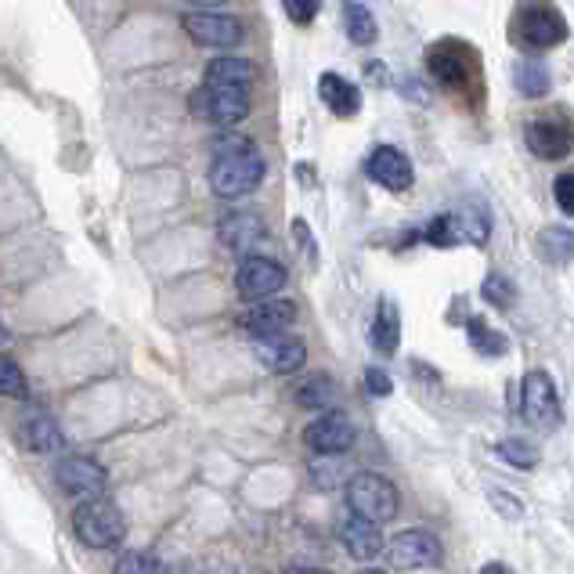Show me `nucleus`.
<instances>
[{"mask_svg":"<svg viewBox=\"0 0 574 574\" xmlns=\"http://www.w3.org/2000/svg\"><path fill=\"white\" fill-rule=\"evenodd\" d=\"M55 480L65 495L87 502V499H101L105 485H109V474H105V466L91 459V455H62V459L55 463Z\"/></svg>","mask_w":574,"mask_h":574,"instance_id":"nucleus-10","label":"nucleus"},{"mask_svg":"<svg viewBox=\"0 0 574 574\" xmlns=\"http://www.w3.org/2000/svg\"><path fill=\"white\" fill-rule=\"evenodd\" d=\"M112 574H170V567L156 553H148V549H127L116 560Z\"/></svg>","mask_w":574,"mask_h":574,"instance_id":"nucleus-27","label":"nucleus"},{"mask_svg":"<svg viewBox=\"0 0 574 574\" xmlns=\"http://www.w3.org/2000/svg\"><path fill=\"white\" fill-rule=\"evenodd\" d=\"M553 199L567 217H574V174H560L553 184Z\"/></svg>","mask_w":574,"mask_h":574,"instance_id":"nucleus-33","label":"nucleus"},{"mask_svg":"<svg viewBox=\"0 0 574 574\" xmlns=\"http://www.w3.org/2000/svg\"><path fill=\"white\" fill-rule=\"evenodd\" d=\"M386 557H391V567L397 571H427V567H441L444 549H441V538L427 531V527H408V531L394 535Z\"/></svg>","mask_w":574,"mask_h":574,"instance_id":"nucleus-9","label":"nucleus"},{"mask_svg":"<svg viewBox=\"0 0 574 574\" xmlns=\"http://www.w3.org/2000/svg\"><path fill=\"white\" fill-rule=\"evenodd\" d=\"M380 527L383 524L366 521V517H358V513H350V517L339 524V542H344V549L358 560V564H369V560H376L383 549H386Z\"/></svg>","mask_w":574,"mask_h":574,"instance_id":"nucleus-18","label":"nucleus"},{"mask_svg":"<svg viewBox=\"0 0 574 574\" xmlns=\"http://www.w3.org/2000/svg\"><path fill=\"white\" fill-rule=\"evenodd\" d=\"M466 336H470V347L477 350V355H485V358H502L510 350V339L491 330V325H485L480 319L466 322Z\"/></svg>","mask_w":574,"mask_h":574,"instance_id":"nucleus-26","label":"nucleus"},{"mask_svg":"<svg viewBox=\"0 0 574 574\" xmlns=\"http://www.w3.org/2000/svg\"><path fill=\"white\" fill-rule=\"evenodd\" d=\"M264 236H267L264 220L256 214H250V210H231V214L220 217V225H217L220 246L231 250V253H242V256H250Z\"/></svg>","mask_w":574,"mask_h":574,"instance_id":"nucleus-16","label":"nucleus"},{"mask_svg":"<svg viewBox=\"0 0 574 574\" xmlns=\"http://www.w3.org/2000/svg\"><path fill=\"white\" fill-rule=\"evenodd\" d=\"M347 506L350 513H358V517L386 524L397 517V510H402V495H397L394 480L386 474L361 470L347 480Z\"/></svg>","mask_w":574,"mask_h":574,"instance_id":"nucleus-4","label":"nucleus"},{"mask_svg":"<svg viewBox=\"0 0 574 574\" xmlns=\"http://www.w3.org/2000/svg\"><path fill=\"white\" fill-rule=\"evenodd\" d=\"M264 181V156L250 137L236 131L214 137V163H210V192L220 199H242Z\"/></svg>","mask_w":574,"mask_h":574,"instance_id":"nucleus-2","label":"nucleus"},{"mask_svg":"<svg viewBox=\"0 0 574 574\" xmlns=\"http://www.w3.org/2000/svg\"><path fill=\"white\" fill-rule=\"evenodd\" d=\"M524 142L538 159H564L574 148V134L557 116H535V120H527L524 127Z\"/></svg>","mask_w":574,"mask_h":574,"instance_id":"nucleus-15","label":"nucleus"},{"mask_svg":"<svg viewBox=\"0 0 574 574\" xmlns=\"http://www.w3.org/2000/svg\"><path fill=\"white\" fill-rule=\"evenodd\" d=\"M283 8L297 26H308V22H314V15H319V0H283Z\"/></svg>","mask_w":574,"mask_h":574,"instance_id":"nucleus-32","label":"nucleus"},{"mask_svg":"<svg viewBox=\"0 0 574 574\" xmlns=\"http://www.w3.org/2000/svg\"><path fill=\"white\" fill-rule=\"evenodd\" d=\"M297 322V303L292 300H256L253 308L239 314V330L250 339L283 336Z\"/></svg>","mask_w":574,"mask_h":574,"instance_id":"nucleus-13","label":"nucleus"},{"mask_svg":"<svg viewBox=\"0 0 574 574\" xmlns=\"http://www.w3.org/2000/svg\"><path fill=\"white\" fill-rule=\"evenodd\" d=\"M567 22L553 0H517L510 19V40L524 51H549L564 44Z\"/></svg>","mask_w":574,"mask_h":574,"instance_id":"nucleus-3","label":"nucleus"},{"mask_svg":"<svg viewBox=\"0 0 574 574\" xmlns=\"http://www.w3.org/2000/svg\"><path fill=\"white\" fill-rule=\"evenodd\" d=\"M256 358L272 372H278V376H292V372L308 366V347H303V339L283 333V336L256 339Z\"/></svg>","mask_w":574,"mask_h":574,"instance_id":"nucleus-17","label":"nucleus"},{"mask_svg":"<svg viewBox=\"0 0 574 574\" xmlns=\"http://www.w3.org/2000/svg\"><path fill=\"white\" fill-rule=\"evenodd\" d=\"M319 95L333 116H358V109H361V91L339 73H325L319 80Z\"/></svg>","mask_w":574,"mask_h":574,"instance_id":"nucleus-22","label":"nucleus"},{"mask_svg":"<svg viewBox=\"0 0 574 574\" xmlns=\"http://www.w3.org/2000/svg\"><path fill=\"white\" fill-rule=\"evenodd\" d=\"M538 253L546 256L549 264H571L574 261V231L571 228H542L538 231Z\"/></svg>","mask_w":574,"mask_h":574,"instance_id":"nucleus-24","label":"nucleus"},{"mask_svg":"<svg viewBox=\"0 0 574 574\" xmlns=\"http://www.w3.org/2000/svg\"><path fill=\"white\" fill-rule=\"evenodd\" d=\"M355 438H358L355 423H350V416L339 412V408L319 412L314 423L303 427V444H308L314 455H330V459H339V455L355 449Z\"/></svg>","mask_w":574,"mask_h":574,"instance_id":"nucleus-8","label":"nucleus"},{"mask_svg":"<svg viewBox=\"0 0 574 574\" xmlns=\"http://www.w3.org/2000/svg\"><path fill=\"white\" fill-rule=\"evenodd\" d=\"M366 391H369L372 397H391V394H394V380L386 376L383 369H369V372H366Z\"/></svg>","mask_w":574,"mask_h":574,"instance_id":"nucleus-34","label":"nucleus"},{"mask_svg":"<svg viewBox=\"0 0 574 574\" xmlns=\"http://www.w3.org/2000/svg\"><path fill=\"white\" fill-rule=\"evenodd\" d=\"M466 58H470V51H466L463 44H438L433 51H427V65L444 87L463 91L466 80H470V65H466Z\"/></svg>","mask_w":574,"mask_h":574,"instance_id":"nucleus-19","label":"nucleus"},{"mask_svg":"<svg viewBox=\"0 0 574 574\" xmlns=\"http://www.w3.org/2000/svg\"><path fill=\"white\" fill-rule=\"evenodd\" d=\"M0 394L4 397H26L29 394L26 372L19 369V361L11 355H4V361H0Z\"/></svg>","mask_w":574,"mask_h":574,"instance_id":"nucleus-31","label":"nucleus"},{"mask_svg":"<svg viewBox=\"0 0 574 574\" xmlns=\"http://www.w3.org/2000/svg\"><path fill=\"white\" fill-rule=\"evenodd\" d=\"M184 4H192V8H220V4H228V0H184Z\"/></svg>","mask_w":574,"mask_h":574,"instance_id":"nucleus-37","label":"nucleus"},{"mask_svg":"<svg viewBox=\"0 0 574 574\" xmlns=\"http://www.w3.org/2000/svg\"><path fill=\"white\" fill-rule=\"evenodd\" d=\"M347 37L355 44L376 40V19H372V11L366 4H358V0H350L347 4Z\"/></svg>","mask_w":574,"mask_h":574,"instance_id":"nucleus-29","label":"nucleus"},{"mask_svg":"<svg viewBox=\"0 0 574 574\" xmlns=\"http://www.w3.org/2000/svg\"><path fill=\"white\" fill-rule=\"evenodd\" d=\"M203 574H236L231 567H210V571H203Z\"/></svg>","mask_w":574,"mask_h":574,"instance_id":"nucleus-39","label":"nucleus"},{"mask_svg":"<svg viewBox=\"0 0 574 574\" xmlns=\"http://www.w3.org/2000/svg\"><path fill=\"white\" fill-rule=\"evenodd\" d=\"M358 574H386V571H376V567H366V571H358Z\"/></svg>","mask_w":574,"mask_h":574,"instance_id":"nucleus-40","label":"nucleus"},{"mask_svg":"<svg viewBox=\"0 0 574 574\" xmlns=\"http://www.w3.org/2000/svg\"><path fill=\"white\" fill-rule=\"evenodd\" d=\"M513 84H517L524 98H542L549 95L553 80H549V69L542 62H517V69H513Z\"/></svg>","mask_w":574,"mask_h":574,"instance_id":"nucleus-25","label":"nucleus"},{"mask_svg":"<svg viewBox=\"0 0 574 574\" xmlns=\"http://www.w3.org/2000/svg\"><path fill=\"white\" fill-rule=\"evenodd\" d=\"M283 574H330V571H319V567H286Z\"/></svg>","mask_w":574,"mask_h":574,"instance_id":"nucleus-38","label":"nucleus"},{"mask_svg":"<svg viewBox=\"0 0 574 574\" xmlns=\"http://www.w3.org/2000/svg\"><path fill=\"white\" fill-rule=\"evenodd\" d=\"M480 297H485L491 308H499V311H506L510 303H513V297H517V289H513V283L506 275H499V272H491L488 278H485V286H480Z\"/></svg>","mask_w":574,"mask_h":574,"instance_id":"nucleus-30","label":"nucleus"},{"mask_svg":"<svg viewBox=\"0 0 574 574\" xmlns=\"http://www.w3.org/2000/svg\"><path fill=\"white\" fill-rule=\"evenodd\" d=\"M250 105H253V62L239 55L214 58L206 65L203 87H195L189 98L192 116L220 127V131H231L236 123H242L250 116Z\"/></svg>","mask_w":574,"mask_h":574,"instance_id":"nucleus-1","label":"nucleus"},{"mask_svg":"<svg viewBox=\"0 0 574 574\" xmlns=\"http://www.w3.org/2000/svg\"><path fill=\"white\" fill-rule=\"evenodd\" d=\"M19 438H22V444H26L33 455H55V452L65 449V433H62V427H58L51 416L22 419Z\"/></svg>","mask_w":574,"mask_h":574,"instance_id":"nucleus-21","label":"nucleus"},{"mask_svg":"<svg viewBox=\"0 0 574 574\" xmlns=\"http://www.w3.org/2000/svg\"><path fill=\"white\" fill-rule=\"evenodd\" d=\"M521 416L524 423H531L535 430H557L564 423V408H560L557 383L549 372L531 369L521 383Z\"/></svg>","mask_w":574,"mask_h":574,"instance_id":"nucleus-7","label":"nucleus"},{"mask_svg":"<svg viewBox=\"0 0 574 574\" xmlns=\"http://www.w3.org/2000/svg\"><path fill=\"white\" fill-rule=\"evenodd\" d=\"M495 452H499V459H502V463L517 466V470H535V466H538V452H535V444H531V441H524V438H502V441L495 444Z\"/></svg>","mask_w":574,"mask_h":574,"instance_id":"nucleus-28","label":"nucleus"},{"mask_svg":"<svg viewBox=\"0 0 574 574\" xmlns=\"http://www.w3.org/2000/svg\"><path fill=\"white\" fill-rule=\"evenodd\" d=\"M366 174L376 184H383L386 192H408L416 181V170H412V159L405 156L402 148L394 145H376L369 152L366 159Z\"/></svg>","mask_w":574,"mask_h":574,"instance_id":"nucleus-14","label":"nucleus"},{"mask_svg":"<svg viewBox=\"0 0 574 574\" xmlns=\"http://www.w3.org/2000/svg\"><path fill=\"white\" fill-rule=\"evenodd\" d=\"M73 531L91 549H112L127 538V521L116 502L87 499L73 510Z\"/></svg>","mask_w":574,"mask_h":574,"instance_id":"nucleus-5","label":"nucleus"},{"mask_svg":"<svg viewBox=\"0 0 574 574\" xmlns=\"http://www.w3.org/2000/svg\"><path fill=\"white\" fill-rule=\"evenodd\" d=\"M181 26L195 44H203V48L231 51L246 40L242 22L236 15H220V11H189V15L181 19Z\"/></svg>","mask_w":574,"mask_h":574,"instance_id":"nucleus-11","label":"nucleus"},{"mask_svg":"<svg viewBox=\"0 0 574 574\" xmlns=\"http://www.w3.org/2000/svg\"><path fill=\"white\" fill-rule=\"evenodd\" d=\"M333 402H336V383L322 376V372L297 386V405L308 408V412H330Z\"/></svg>","mask_w":574,"mask_h":574,"instance_id":"nucleus-23","label":"nucleus"},{"mask_svg":"<svg viewBox=\"0 0 574 574\" xmlns=\"http://www.w3.org/2000/svg\"><path fill=\"white\" fill-rule=\"evenodd\" d=\"M488 236H491V220L480 206H455L449 214L433 217L423 228V239L430 246H459V242L485 246Z\"/></svg>","mask_w":574,"mask_h":574,"instance_id":"nucleus-6","label":"nucleus"},{"mask_svg":"<svg viewBox=\"0 0 574 574\" xmlns=\"http://www.w3.org/2000/svg\"><path fill=\"white\" fill-rule=\"evenodd\" d=\"M369 344L386 358L402 344V311H397V303L391 297H380L376 303V314H372V325H369Z\"/></svg>","mask_w":574,"mask_h":574,"instance_id":"nucleus-20","label":"nucleus"},{"mask_svg":"<svg viewBox=\"0 0 574 574\" xmlns=\"http://www.w3.org/2000/svg\"><path fill=\"white\" fill-rule=\"evenodd\" d=\"M480 574H513L506 564H502V560H491V564H485L480 567Z\"/></svg>","mask_w":574,"mask_h":574,"instance_id":"nucleus-36","label":"nucleus"},{"mask_svg":"<svg viewBox=\"0 0 574 574\" xmlns=\"http://www.w3.org/2000/svg\"><path fill=\"white\" fill-rule=\"evenodd\" d=\"M236 289H239V297L253 300V303L275 297V292L286 289V267L261 253L242 256V264L236 272Z\"/></svg>","mask_w":574,"mask_h":574,"instance_id":"nucleus-12","label":"nucleus"},{"mask_svg":"<svg viewBox=\"0 0 574 574\" xmlns=\"http://www.w3.org/2000/svg\"><path fill=\"white\" fill-rule=\"evenodd\" d=\"M491 502H499V506H506V510H502V513H506V517H521V513H524L521 499H510V495H502V491H491Z\"/></svg>","mask_w":574,"mask_h":574,"instance_id":"nucleus-35","label":"nucleus"}]
</instances>
